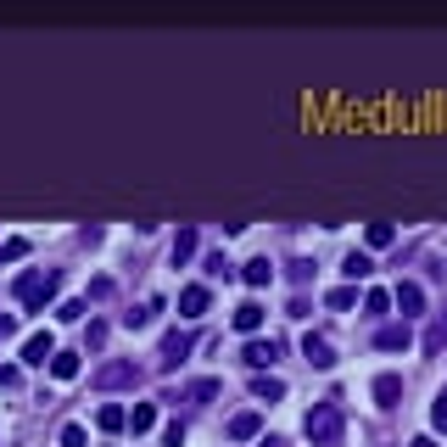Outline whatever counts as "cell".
Segmentation results:
<instances>
[{"label": "cell", "mask_w": 447, "mask_h": 447, "mask_svg": "<svg viewBox=\"0 0 447 447\" xmlns=\"http://www.w3.org/2000/svg\"><path fill=\"white\" fill-rule=\"evenodd\" d=\"M307 436L324 442V447H336V436H341V408H336V403L313 408V414H307Z\"/></svg>", "instance_id": "obj_1"}, {"label": "cell", "mask_w": 447, "mask_h": 447, "mask_svg": "<svg viewBox=\"0 0 447 447\" xmlns=\"http://www.w3.org/2000/svg\"><path fill=\"white\" fill-rule=\"evenodd\" d=\"M302 353H307V358H313L319 369H330V364H336V358H330V341H324V336H307V341H302Z\"/></svg>", "instance_id": "obj_2"}, {"label": "cell", "mask_w": 447, "mask_h": 447, "mask_svg": "<svg viewBox=\"0 0 447 447\" xmlns=\"http://www.w3.org/2000/svg\"><path fill=\"white\" fill-rule=\"evenodd\" d=\"M408 341H414L408 324H386V330H380V347H386V353H397V347H408Z\"/></svg>", "instance_id": "obj_3"}, {"label": "cell", "mask_w": 447, "mask_h": 447, "mask_svg": "<svg viewBox=\"0 0 447 447\" xmlns=\"http://www.w3.org/2000/svg\"><path fill=\"white\" fill-rule=\"evenodd\" d=\"M51 358V336H28V347H23V364H45Z\"/></svg>", "instance_id": "obj_4"}, {"label": "cell", "mask_w": 447, "mask_h": 447, "mask_svg": "<svg viewBox=\"0 0 447 447\" xmlns=\"http://www.w3.org/2000/svg\"><path fill=\"white\" fill-rule=\"evenodd\" d=\"M374 397H380V403L391 408V403L403 397V380H397V374H380V380H374Z\"/></svg>", "instance_id": "obj_5"}, {"label": "cell", "mask_w": 447, "mask_h": 447, "mask_svg": "<svg viewBox=\"0 0 447 447\" xmlns=\"http://www.w3.org/2000/svg\"><path fill=\"white\" fill-rule=\"evenodd\" d=\"M179 307H185V319H196V313L207 307V286H190V291L179 297Z\"/></svg>", "instance_id": "obj_6"}, {"label": "cell", "mask_w": 447, "mask_h": 447, "mask_svg": "<svg viewBox=\"0 0 447 447\" xmlns=\"http://www.w3.org/2000/svg\"><path fill=\"white\" fill-rule=\"evenodd\" d=\"M95 380H101V386H123V380H135V364H106Z\"/></svg>", "instance_id": "obj_7"}, {"label": "cell", "mask_w": 447, "mask_h": 447, "mask_svg": "<svg viewBox=\"0 0 447 447\" xmlns=\"http://www.w3.org/2000/svg\"><path fill=\"white\" fill-rule=\"evenodd\" d=\"M257 324H263V307H257V302H246V307L235 313V330H257Z\"/></svg>", "instance_id": "obj_8"}, {"label": "cell", "mask_w": 447, "mask_h": 447, "mask_svg": "<svg viewBox=\"0 0 447 447\" xmlns=\"http://www.w3.org/2000/svg\"><path fill=\"white\" fill-rule=\"evenodd\" d=\"M274 353H280L274 341H252V347H246V364H274Z\"/></svg>", "instance_id": "obj_9"}, {"label": "cell", "mask_w": 447, "mask_h": 447, "mask_svg": "<svg viewBox=\"0 0 447 447\" xmlns=\"http://www.w3.org/2000/svg\"><path fill=\"white\" fill-rule=\"evenodd\" d=\"M269 274H274V269H269V257H257V263H246V280H252V286H269Z\"/></svg>", "instance_id": "obj_10"}, {"label": "cell", "mask_w": 447, "mask_h": 447, "mask_svg": "<svg viewBox=\"0 0 447 447\" xmlns=\"http://www.w3.org/2000/svg\"><path fill=\"white\" fill-rule=\"evenodd\" d=\"M397 302H403V307H408V313H414V307H420V302H425V291H420V286H397Z\"/></svg>", "instance_id": "obj_11"}, {"label": "cell", "mask_w": 447, "mask_h": 447, "mask_svg": "<svg viewBox=\"0 0 447 447\" xmlns=\"http://www.w3.org/2000/svg\"><path fill=\"white\" fill-rule=\"evenodd\" d=\"M347 274H353V280L369 274V252H353V257H347Z\"/></svg>", "instance_id": "obj_12"}, {"label": "cell", "mask_w": 447, "mask_h": 447, "mask_svg": "<svg viewBox=\"0 0 447 447\" xmlns=\"http://www.w3.org/2000/svg\"><path fill=\"white\" fill-rule=\"evenodd\" d=\"M95 420H101V431H118V425H123V408H101Z\"/></svg>", "instance_id": "obj_13"}, {"label": "cell", "mask_w": 447, "mask_h": 447, "mask_svg": "<svg viewBox=\"0 0 447 447\" xmlns=\"http://www.w3.org/2000/svg\"><path fill=\"white\" fill-rule=\"evenodd\" d=\"M369 246H391V223H369Z\"/></svg>", "instance_id": "obj_14"}, {"label": "cell", "mask_w": 447, "mask_h": 447, "mask_svg": "<svg viewBox=\"0 0 447 447\" xmlns=\"http://www.w3.org/2000/svg\"><path fill=\"white\" fill-rule=\"evenodd\" d=\"M229 431H235V436H252V431H257V414H240V420H235Z\"/></svg>", "instance_id": "obj_15"}, {"label": "cell", "mask_w": 447, "mask_h": 447, "mask_svg": "<svg viewBox=\"0 0 447 447\" xmlns=\"http://www.w3.org/2000/svg\"><path fill=\"white\" fill-rule=\"evenodd\" d=\"M62 447H84V425H68L62 431Z\"/></svg>", "instance_id": "obj_16"}, {"label": "cell", "mask_w": 447, "mask_h": 447, "mask_svg": "<svg viewBox=\"0 0 447 447\" xmlns=\"http://www.w3.org/2000/svg\"><path fill=\"white\" fill-rule=\"evenodd\" d=\"M431 420H436V425H442V431H447V397H442V403H436V414H431Z\"/></svg>", "instance_id": "obj_17"}, {"label": "cell", "mask_w": 447, "mask_h": 447, "mask_svg": "<svg viewBox=\"0 0 447 447\" xmlns=\"http://www.w3.org/2000/svg\"><path fill=\"white\" fill-rule=\"evenodd\" d=\"M408 447H436V442H431V436H414V442H408Z\"/></svg>", "instance_id": "obj_18"}]
</instances>
